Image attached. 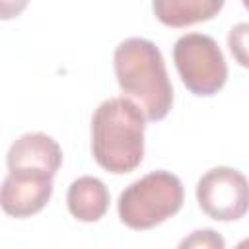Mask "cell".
Masks as SVG:
<instances>
[{"instance_id":"1","label":"cell","mask_w":249,"mask_h":249,"mask_svg":"<svg viewBox=\"0 0 249 249\" xmlns=\"http://www.w3.org/2000/svg\"><path fill=\"white\" fill-rule=\"evenodd\" d=\"M146 115L130 97L101 101L91 117V154L99 167L123 175L144 158Z\"/></svg>"},{"instance_id":"2","label":"cell","mask_w":249,"mask_h":249,"mask_svg":"<svg viewBox=\"0 0 249 249\" xmlns=\"http://www.w3.org/2000/svg\"><path fill=\"white\" fill-rule=\"evenodd\" d=\"M113 66L117 82L148 121H161L173 107V86L169 82L161 51L148 39L128 37L115 49Z\"/></svg>"},{"instance_id":"3","label":"cell","mask_w":249,"mask_h":249,"mask_svg":"<svg viewBox=\"0 0 249 249\" xmlns=\"http://www.w3.org/2000/svg\"><path fill=\"white\" fill-rule=\"evenodd\" d=\"M183 198L185 191L179 177L158 169L130 183L121 193L117 210L126 228L142 231L175 216L183 206Z\"/></svg>"},{"instance_id":"4","label":"cell","mask_w":249,"mask_h":249,"mask_svg":"<svg viewBox=\"0 0 249 249\" xmlns=\"http://www.w3.org/2000/svg\"><path fill=\"white\" fill-rule=\"evenodd\" d=\"M173 62L183 86L200 97L218 93L228 80V64L210 35L187 33L173 45Z\"/></svg>"},{"instance_id":"5","label":"cell","mask_w":249,"mask_h":249,"mask_svg":"<svg viewBox=\"0 0 249 249\" xmlns=\"http://www.w3.org/2000/svg\"><path fill=\"white\" fill-rule=\"evenodd\" d=\"M200 210L218 222H235L249 212V179L233 167H212L196 183Z\"/></svg>"},{"instance_id":"6","label":"cell","mask_w":249,"mask_h":249,"mask_svg":"<svg viewBox=\"0 0 249 249\" xmlns=\"http://www.w3.org/2000/svg\"><path fill=\"white\" fill-rule=\"evenodd\" d=\"M53 195V177L43 173H14L2 181L0 204L8 216L29 218L41 212Z\"/></svg>"},{"instance_id":"7","label":"cell","mask_w":249,"mask_h":249,"mask_svg":"<svg viewBox=\"0 0 249 249\" xmlns=\"http://www.w3.org/2000/svg\"><path fill=\"white\" fill-rule=\"evenodd\" d=\"M8 171L43 173L54 177L62 163L58 142L45 132H27L12 142L6 156Z\"/></svg>"},{"instance_id":"8","label":"cell","mask_w":249,"mask_h":249,"mask_svg":"<svg viewBox=\"0 0 249 249\" xmlns=\"http://www.w3.org/2000/svg\"><path fill=\"white\" fill-rule=\"evenodd\" d=\"M109 191L105 183L91 175H82L68 187L66 204L70 214L80 222H97L109 208Z\"/></svg>"},{"instance_id":"9","label":"cell","mask_w":249,"mask_h":249,"mask_svg":"<svg viewBox=\"0 0 249 249\" xmlns=\"http://www.w3.org/2000/svg\"><path fill=\"white\" fill-rule=\"evenodd\" d=\"M224 2L226 0H152V10L163 25L187 27L218 16Z\"/></svg>"},{"instance_id":"10","label":"cell","mask_w":249,"mask_h":249,"mask_svg":"<svg viewBox=\"0 0 249 249\" xmlns=\"http://www.w3.org/2000/svg\"><path fill=\"white\" fill-rule=\"evenodd\" d=\"M228 47H230V53H231L233 60L239 66L249 68V23L241 21V23H237L230 29Z\"/></svg>"},{"instance_id":"11","label":"cell","mask_w":249,"mask_h":249,"mask_svg":"<svg viewBox=\"0 0 249 249\" xmlns=\"http://www.w3.org/2000/svg\"><path fill=\"white\" fill-rule=\"evenodd\" d=\"M224 239L214 230H196L191 233V237H185L179 247H216L224 249Z\"/></svg>"},{"instance_id":"12","label":"cell","mask_w":249,"mask_h":249,"mask_svg":"<svg viewBox=\"0 0 249 249\" xmlns=\"http://www.w3.org/2000/svg\"><path fill=\"white\" fill-rule=\"evenodd\" d=\"M29 0H2L0 2V18L4 21L14 19L18 16H21V12L27 8Z\"/></svg>"},{"instance_id":"13","label":"cell","mask_w":249,"mask_h":249,"mask_svg":"<svg viewBox=\"0 0 249 249\" xmlns=\"http://www.w3.org/2000/svg\"><path fill=\"white\" fill-rule=\"evenodd\" d=\"M241 2H243V6H245V8L249 10V0H241Z\"/></svg>"}]
</instances>
